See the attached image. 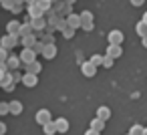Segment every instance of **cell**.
Segmentation results:
<instances>
[{
    "mask_svg": "<svg viewBox=\"0 0 147 135\" xmlns=\"http://www.w3.org/2000/svg\"><path fill=\"white\" fill-rule=\"evenodd\" d=\"M4 129H6V127H4V123H0V135L4 133Z\"/></svg>",
    "mask_w": 147,
    "mask_h": 135,
    "instance_id": "24",
    "label": "cell"
},
{
    "mask_svg": "<svg viewBox=\"0 0 147 135\" xmlns=\"http://www.w3.org/2000/svg\"><path fill=\"white\" fill-rule=\"evenodd\" d=\"M91 127H93V131H101V129H103V121H101V119H95Z\"/></svg>",
    "mask_w": 147,
    "mask_h": 135,
    "instance_id": "10",
    "label": "cell"
},
{
    "mask_svg": "<svg viewBox=\"0 0 147 135\" xmlns=\"http://www.w3.org/2000/svg\"><path fill=\"white\" fill-rule=\"evenodd\" d=\"M69 22H71V24H73V26H77V24H79V18H71V20H69Z\"/></svg>",
    "mask_w": 147,
    "mask_h": 135,
    "instance_id": "22",
    "label": "cell"
},
{
    "mask_svg": "<svg viewBox=\"0 0 147 135\" xmlns=\"http://www.w3.org/2000/svg\"><path fill=\"white\" fill-rule=\"evenodd\" d=\"M10 67H18V59H10Z\"/></svg>",
    "mask_w": 147,
    "mask_h": 135,
    "instance_id": "21",
    "label": "cell"
},
{
    "mask_svg": "<svg viewBox=\"0 0 147 135\" xmlns=\"http://www.w3.org/2000/svg\"><path fill=\"white\" fill-rule=\"evenodd\" d=\"M22 61H32V53H24L22 55Z\"/></svg>",
    "mask_w": 147,
    "mask_h": 135,
    "instance_id": "18",
    "label": "cell"
},
{
    "mask_svg": "<svg viewBox=\"0 0 147 135\" xmlns=\"http://www.w3.org/2000/svg\"><path fill=\"white\" fill-rule=\"evenodd\" d=\"M103 65H105V67H111V65H113V59H111V57L103 59Z\"/></svg>",
    "mask_w": 147,
    "mask_h": 135,
    "instance_id": "17",
    "label": "cell"
},
{
    "mask_svg": "<svg viewBox=\"0 0 147 135\" xmlns=\"http://www.w3.org/2000/svg\"><path fill=\"white\" fill-rule=\"evenodd\" d=\"M97 115H99V119H101V121H105V119H109V115H111V111H109L107 107H99V111H97Z\"/></svg>",
    "mask_w": 147,
    "mask_h": 135,
    "instance_id": "4",
    "label": "cell"
},
{
    "mask_svg": "<svg viewBox=\"0 0 147 135\" xmlns=\"http://www.w3.org/2000/svg\"><path fill=\"white\" fill-rule=\"evenodd\" d=\"M49 119H51V115H49L47 109H42V111L36 113V121H38V123H49Z\"/></svg>",
    "mask_w": 147,
    "mask_h": 135,
    "instance_id": "2",
    "label": "cell"
},
{
    "mask_svg": "<svg viewBox=\"0 0 147 135\" xmlns=\"http://www.w3.org/2000/svg\"><path fill=\"white\" fill-rule=\"evenodd\" d=\"M67 125H69V123H67L65 119H59V121H55V127H57V131H61V133H63V131H67Z\"/></svg>",
    "mask_w": 147,
    "mask_h": 135,
    "instance_id": "7",
    "label": "cell"
},
{
    "mask_svg": "<svg viewBox=\"0 0 147 135\" xmlns=\"http://www.w3.org/2000/svg\"><path fill=\"white\" fill-rule=\"evenodd\" d=\"M109 57H111V59H113V57H121V47L111 45V49H109Z\"/></svg>",
    "mask_w": 147,
    "mask_h": 135,
    "instance_id": "6",
    "label": "cell"
},
{
    "mask_svg": "<svg viewBox=\"0 0 147 135\" xmlns=\"http://www.w3.org/2000/svg\"><path fill=\"white\" fill-rule=\"evenodd\" d=\"M109 41H111V45H117V47H119V45H121V41H123V34H121L119 30H113V32H111V36H109Z\"/></svg>",
    "mask_w": 147,
    "mask_h": 135,
    "instance_id": "1",
    "label": "cell"
},
{
    "mask_svg": "<svg viewBox=\"0 0 147 135\" xmlns=\"http://www.w3.org/2000/svg\"><path fill=\"white\" fill-rule=\"evenodd\" d=\"M143 2H145V0H131V4H133V6H141Z\"/></svg>",
    "mask_w": 147,
    "mask_h": 135,
    "instance_id": "20",
    "label": "cell"
},
{
    "mask_svg": "<svg viewBox=\"0 0 147 135\" xmlns=\"http://www.w3.org/2000/svg\"><path fill=\"white\" fill-rule=\"evenodd\" d=\"M22 111V105L18 103V101H14V103H10V113H14V115H18Z\"/></svg>",
    "mask_w": 147,
    "mask_h": 135,
    "instance_id": "8",
    "label": "cell"
},
{
    "mask_svg": "<svg viewBox=\"0 0 147 135\" xmlns=\"http://www.w3.org/2000/svg\"><path fill=\"white\" fill-rule=\"evenodd\" d=\"M143 22H145V24H147V14H145V18H143Z\"/></svg>",
    "mask_w": 147,
    "mask_h": 135,
    "instance_id": "25",
    "label": "cell"
},
{
    "mask_svg": "<svg viewBox=\"0 0 147 135\" xmlns=\"http://www.w3.org/2000/svg\"><path fill=\"white\" fill-rule=\"evenodd\" d=\"M12 43H14V41H12V38H4V41H2V45H4V47H10V45H12Z\"/></svg>",
    "mask_w": 147,
    "mask_h": 135,
    "instance_id": "19",
    "label": "cell"
},
{
    "mask_svg": "<svg viewBox=\"0 0 147 135\" xmlns=\"http://www.w3.org/2000/svg\"><path fill=\"white\" fill-rule=\"evenodd\" d=\"M85 135H99V131H87Z\"/></svg>",
    "mask_w": 147,
    "mask_h": 135,
    "instance_id": "23",
    "label": "cell"
},
{
    "mask_svg": "<svg viewBox=\"0 0 147 135\" xmlns=\"http://www.w3.org/2000/svg\"><path fill=\"white\" fill-rule=\"evenodd\" d=\"M22 83H24V85H26V87H34V85H36V77H34V75H30V73H28V75H26V77H24V79H22Z\"/></svg>",
    "mask_w": 147,
    "mask_h": 135,
    "instance_id": "3",
    "label": "cell"
},
{
    "mask_svg": "<svg viewBox=\"0 0 147 135\" xmlns=\"http://www.w3.org/2000/svg\"><path fill=\"white\" fill-rule=\"evenodd\" d=\"M83 73H85V75H89V77H93V75H95V65L85 63V65H83Z\"/></svg>",
    "mask_w": 147,
    "mask_h": 135,
    "instance_id": "5",
    "label": "cell"
},
{
    "mask_svg": "<svg viewBox=\"0 0 147 135\" xmlns=\"http://www.w3.org/2000/svg\"><path fill=\"white\" fill-rule=\"evenodd\" d=\"M45 127H47V129H45V131H47V133H49V135H51V133H55V131H57V127H55V123H47V125H45Z\"/></svg>",
    "mask_w": 147,
    "mask_h": 135,
    "instance_id": "14",
    "label": "cell"
},
{
    "mask_svg": "<svg viewBox=\"0 0 147 135\" xmlns=\"http://www.w3.org/2000/svg\"><path fill=\"white\" fill-rule=\"evenodd\" d=\"M28 71H30V75H34L36 71H40V65H36V63H30V67H28Z\"/></svg>",
    "mask_w": 147,
    "mask_h": 135,
    "instance_id": "13",
    "label": "cell"
},
{
    "mask_svg": "<svg viewBox=\"0 0 147 135\" xmlns=\"http://www.w3.org/2000/svg\"><path fill=\"white\" fill-rule=\"evenodd\" d=\"M131 135H143V127L141 125H135L133 131H131Z\"/></svg>",
    "mask_w": 147,
    "mask_h": 135,
    "instance_id": "15",
    "label": "cell"
},
{
    "mask_svg": "<svg viewBox=\"0 0 147 135\" xmlns=\"http://www.w3.org/2000/svg\"><path fill=\"white\" fill-rule=\"evenodd\" d=\"M137 30H139L141 36H145V34H147V24H145V22H139V24H137Z\"/></svg>",
    "mask_w": 147,
    "mask_h": 135,
    "instance_id": "9",
    "label": "cell"
},
{
    "mask_svg": "<svg viewBox=\"0 0 147 135\" xmlns=\"http://www.w3.org/2000/svg\"><path fill=\"white\" fill-rule=\"evenodd\" d=\"M55 53H57V51H55V47H45V55H47L49 59H51V57H53Z\"/></svg>",
    "mask_w": 147,
    "mask_h": 135,
    "instance_id": "12",
    "label": "cell"
},
{
    "mask_svg": "<svg viewBox=\"0 0 147 135\" xmlns=\"http://www.w3.org/2000/svg\"><path fill=\"white\" fill-rule=\"evenodd\" d=\"M143 135H147V129H143Z\"/></svg>",
    "mask_w": 147,
    "mask_h": 135,
    "instance_id": "26",
    "label": "cell"
},
{
    "mask_svg": "<svg viewBox=\"0 0 147 135\" xmlns=\"http://www.w3.org/2000/svg\"><path fill=\"white\" fill-rule=\"evenodd\" d=\"M99 63H103V57H93L91 59V65H99Z\"/></svg>",
    "mask_w": 147,
    "mask_h": 135,
    "instance_id": "16",
    "label": "cell"
},
{
    "mask_svg": "<svg viewBox=\"0 0 147 135\" xmlns=\"http://www.w3.org/2000/svg\"><path fill=\"white\" fill-rule=\"evenodd\" d=\"M6 113H10V105L0 103V115H6Z\"/></svg>",
    "mask_w": 147,
    "mask_h": 135,
    "instance_id": "11",
    "label": "cell"
}]
</instances>
